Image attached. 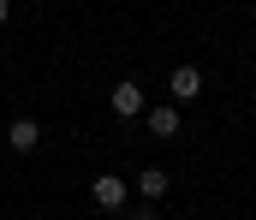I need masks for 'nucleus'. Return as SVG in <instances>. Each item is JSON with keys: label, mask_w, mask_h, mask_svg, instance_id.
Returning a JSON list of instances; mask_svg holds the SVG:
<instances>
[{"label": "nucleus", "mask_w": 256, "mask_h": 220, "mask_svg": "<svg viewBox=\"0 0 256 220\" xmlns=\"http://www.w3.org/2000/svg\"><path fill=\"white\" fill-rule=\"evenodd\" d=\"M143 125L167 143V137H179V107H173V101H155V107H143Z\"/></svg>", "instance_id": "obj_4"}, {"label": "nucleus", "mask_w": 256, "mask_h": 220, "mask_svg": "<svg viewBox=\"0 0 256 220\" xmlns=\"http://www.w3.org/2000/svg\"><path fill=\"white\" fill-rule=\"evenodd\" d=\"M6 143L18 149V155H30V149H42V125H36L30 113H18V119L6 125Z\"/></svg>", "instance_id": "obj_5"}, {"label": "nucleus", "mask_w": 256, "mask_h": 220, "mask_svg": "<svg viewBox=\"0 0 256 220\" xmlns=\"http://www.w3.org/2000/svg\"><path fill=\"white\" fill-rule=\"evenodd\" d=\"M167 191H173V179H167L161 167H143V173H137V197H143V203H161Z\"/></svg>", "instance_id": "obj_6"}, {"label": "nucleus", "mask_w": 256, "mask_h": 220, "mask_svg": "<svg viewBox=\"0 0 256 220\" xmlns=\"http://www.w3.org/2000/svg\"><path fill=\"white\" fill-rule=\"evenodd\" d=\"M90 203L108 209V215H120V209L131 203V185L120 179V173H96V179H90Z\"/></svg>", "instance_id": "obj_1"}, {"label": "nucleus", "mask_w": 256, "mask_h": 220, "mask_svg": "<svg viewBox=\"0 0 256 220\" xmlns=\"http://www.w3.org/2000/svg\"><path fill=\"white\" fill-rule=\"evenodd\" d=\"M143 107H149V101H143V83H137V77H120V83H114V113H120V119H137Z\"/></svg>", "instance_id": "obj_2"}, {"label": "nucleus", "mask_w": 256, "mask_h": 220, "mask_svg": "<svg viewBox=\"0 0 256 220\" xmlns=\"http://www.w3.org/2000/svg\"><path fill=\"white\" fill-rule=\"evenodd\" d=\"M126 220H161V215H155V203H137V209H131Z\"/></svg>", "instance_id": "obj_7"}, {"label": "nucleus", "mask_w": 256, "mask_h": 220, "mask_svg": "<svg viewBox=\"0 0 256 220\" xmlns=\"http://www.w3.org/2000/svg\"><path fill=\"white\" fill-rule=\"evenodd\" d=\"M167 95H173V107L196 101V95H202V72H196V66H179V72L167 77Z\"/></svg>", "instance_id": "obj_3"}, {"label": "nucleus", "mask_w": 256, "mask_h": 220, "mask_svg": "<svg viewBox=\"0 0 256 220\" xmlns=\"http://www.w3.org/2000/svg\"><path fill=\"white\" fill-rule=\"evenodd\" d=\"M6 18H12V0H0V24H6Z\"/></svg>", "instance_id": "obj_8"}]
</instances>
